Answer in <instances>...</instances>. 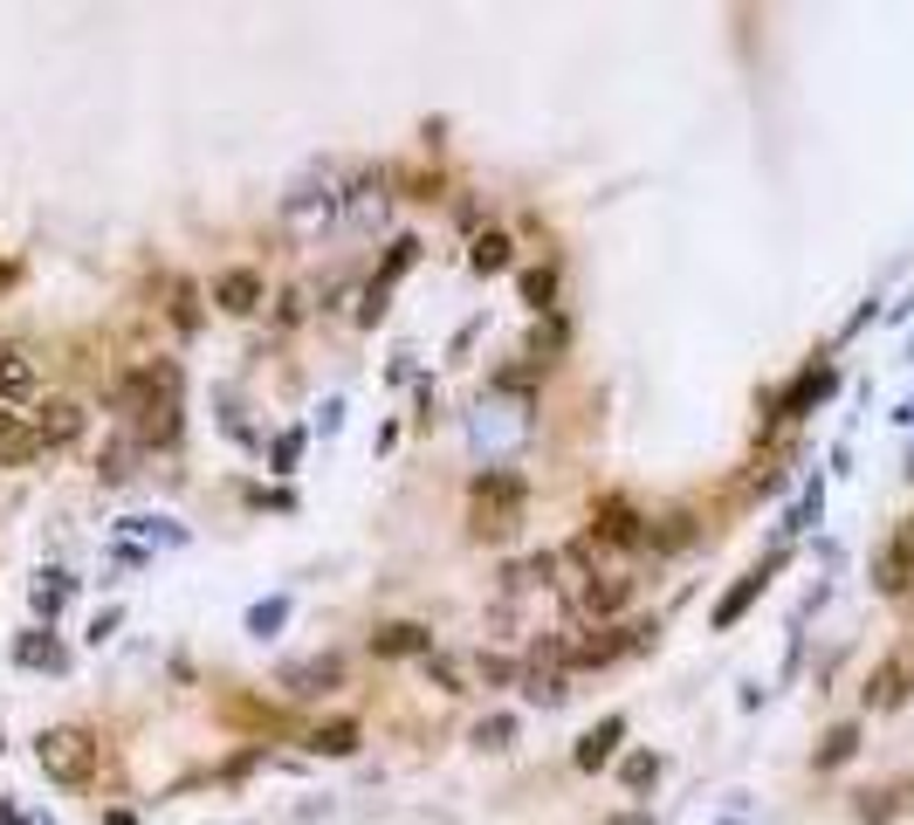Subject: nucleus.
I'll return each mask as SVG.
<instances>
[{
  "instance_id": "32",
  "label": "nucleus",
  "mask_w": 914,
  "mask_h": 825,
  "mask_svg": "<svg viewBox=\"0 0 914 825\" xmlns=\"http://www.w3.org/2000/svg\"><path fill=\"white\" fill-rule=\"evenodd\" d=\"M427 681H433L440 694H467V688H461V667H454V660H440V654L427 660Z\"/></svg>"
},
{
  "instance_id": "16",
  "label": "nucleus",
  "mask_w": 914,
  "mask_h": 825,
  "mask_svg": "<svg viewBox=\"0 0 914 825\" xmlns=\"http://www.w3.org/2000/svg\"><path fill=\"white\" fill-rule=\"evenodd\" d=\"M832 385H839V372H832V365H812V372H804V378L791 385V393H783V406H777V412H791V420H798V412H804V406H819V399L832 393Z\"/></svg>"
},
{
  "instance_id": "34",
  "label": "nucleus",
  "mask_w": 914,
  "mask_h": 825,
  "mask_svg": "<svg viewBox=\"0 0 914 825\" xmlns=\"http://www.w3.org/2000/svg\"><path fill=\"white\" fill-rule=\"evenodd\" d=\"M612 825H653V818H640V812H625V818H612Z\"/></svg>"
},
{
  "instance_id": "26",
  "label": "nucleus",
  "mask_w": 914,
  "mask_h": 825,
  "mask_svg": "<svg viewBox=\"0 0 914 825\" xmlns=\"http://www.w3.org/2000/svg\"><path fill=\"white\" fill-rule=\"evenodd\" d=\"M688 536H695V516H688V509H674V516H667V530H653L646 544H653V551H681Z\"/></svg>"
},
{
  "instance_id": "1",
  "label": "nucleus",
  "mask_w": 914,
  "mask_h": 825,
  "mask_svg": "<svg viewBox=\"0 0 914 825\" xmlns=\"http://www.w3.org/2000/svg\"><path fill=\"white\" fill-rule=\"evenodd\" d=\"M35 764L48 784H90L97 764H103V743L97 730H83V722H56V730L35 736Z\"/></svg>"
},
{
  "instance_id": "5",
  "label": "nucleus",
  "mask_w": 914,
  "mask_h": 825,
  "mask_svg": "<svg viewBox=\"0 0 914 825\" xmlns=\"http://www.w3.org/2000/svg\"><path fill=\"white\" fill-rule=\"evenodd\" d=\"M873 585L887 591V599H901V591L914 585V516L894 530V544H887V551L873 557Z\"/></svg>"
},
{
  "instance_id": "10",
  "label": "nucleus",
  "mask_w": 914,
  "mask_h": 825,
  "mask_svg": "<svg viewBox=\"0 0 914 825\" xmlns=\"http://www.w3.org/2000/svg\"><path fill=\"white\" fill-rule=\"evenodd\" d=\"M214 303L227 309V317H255L261 309V275L255 269H221L214 275Z\"/></svg>"
},
{
  "instance_id": "18",
  "label": "nucleus",
  "mask_w": 914,
  "mask_h": 825,
  "mask_svg": "<svg viewBox=\"0 0 914 825\" xmlns=\"http://www.w3.org/2000/svg\"><path fill=\"white\" fill-rule=\"evenodd\" d=\"M467 262H475L482 275H503V269L516 262V241H509V235H495V227H488V235H475V248H467Z\"/></svg>"
},
{
  "instance_id": "25",
  "label": "nucleus",
  "mask_w": 914,
  "mask_h": 825,
  "mask_svg": "<svg viewBox=\"0 0 914 825\" xmlns=\"http://www.w3.org/2000/svg\"><path fill=\"white\" fill-rule=\"evenodd\" d=\"M653 778H661V757H646V750H633V757L619 764V784H625V791H646Z\"/></svg>"
},
{
  "instance_id": "6",
  "label": "nucleus",
  "mask_w": 914,
  "mask_h": 825,
  "mask_svg": "<svg viewBox=\"0 0 914 825\" xmlns=\"http://www.w3.org/2000/svg\"><path fill=\"white\" fill-rule=\"evenodd\" d=\"M372 654L379 660H433V626H420V619H392V626L372 633Z\"/></svg>"
},
{
  "instance_id": "33",
  "label": "nucleus",
  "mask_w": 914,
  "mask_h": 825,
  "mask_svg": "<svg viewBox=\"0 0 914 825\" xmlns=\"http://www.w3.org/2000/svg\"><path fill=\"white\" fill-rule=\"evenodd\" d=\"M475 667H482V681H516V660H495V654H482Z\"/></svg>"
},
{
  "instance_id": "21",
  "label": "nucleus",
  "mask_w": 914,
  "mask_h": 825,
  "mask_svg": "<svg viewBox=\"0 0 914 825\" xmlns=\"http://www.w3.org/2000/svg\"><path fill=\"white\" fill-rule=\"evenodd\" d=\"M853 750H859V722H839V730H825V743L812 750V764H819V770H839Z\"/></svg>"
},
{
  "instance_id": "29",
  "label": "nucleus",
  "mask_w": 914,
  "mask_h": 825,
  "mask_svg": "<svg viewBox=\"0 0 914 825\" xmlns=\"http://www.w3.org/2000/svg\"><path fill=\"white\" fill-rule=\"evenodd\" d=\"M413 255H420V241H413V235H406V241H392V255H385V269H379L372 282H379V290H392V275H406V269H413Z\"/></svg>"
},
{
  "instance_id": "23",
  "label": "nucleus",
  "mask_w": 914,
  "mask_h": 825,
  "mask_svg": "<svg viewBox=\"0 0 914 825\" xmlns=\"http://www.w3.org/2000/svg\"><path fill=\"white\" fill-rule=\"evenodd\" d=\"M516 290H522V303H530V309H551L557 303V269L551 262H543V269H522Z\"/></svg>"
},
{
  "instance_id": "7",
  "label": "nucleus",
  "mask_w": 914,
  "mask_h": 825,
  "mask_svg": "<svg viewBox=\"0 0 914 825\" xmlns=\"http://www.w3.org/2000/svg\"><path fill=\"white\" fill-rule=\"evenodd\" d=\"M35 441H42V454L76 448V441H83V406H76V399H48V406H35Z\"/></svg>"
},
{
  "instance_id": "24",
  "label": "nucleus",
  "mask_w": 914,
  "mask_h": 825,
  "mask_svg": "<svg viewBox=\"0 0 914 825\" xmlns=\"http://www.w3.org/2000/svg\"><path fill=\"white\" fill-rule=\"evenodd\" d=\"M14 660H21V667H63V647H56V640H42V633H21Z\"/></svg>"
},
{
  "instance_id": "12",
  "label": "nucleus",
  "mask_w": 914,
  "mask_h": 825,
  "mask_svg": "<svg viewBox=\"0 0 914 825\" xmlns=\"http://www.w3.org/2000/svg\"><path fill=\"white\" fill-rule=\"evenodd\" d=\"M619 736H625V715H606L598 730H585V736H578L571 764H578V770H606V764H612V750H619Z\"/></svg>"
},
{
  "instance_id": "27",
  "label": "nucleus",
  "mask_w": 914,
  "mask_h": 825,
  "mask_svg": "<svg viewBox=\"0 0 914 825\" xmlns=\"http://www.w3.org/2000/svg\"><path fill=\"white\" fill-rule=\"evenodd\" d=\"M131 454H138V441H111V448L97 454V475H103V482H124V475H131Z\"/></svg>"
},
{
  "instance_id": "11",
  "label": "nucleus",
  "mask_w": 914,
  "mask_h": 825,
  "mask_svg": "<svg viewBox=\"0 0 914 825\" xmlns=\"http://www.w3.org/2000/svg\"><path fill=\"white\" fill-rule=\"evenodd\" d=\"M633 591H640L633 578H598V572H591V578L578 585V606H585L591 619H612V612H625V606H633Z\"/></svg>"
},
{
  "instance_id": "17",
  "label": "nucleus",
  "mask_w": 914,
  "mask_h": 825,
  "mask_svg": "<svg viewBox=\"0 0 914 825\" xmlns=\"http://www.w3.org/2000/svg\"><path fill=\"white\" fill-rule=\"evenodd\" d=\"M303 743H309V757H351L358 750V722H317Z\"/></svg>"
},
{
  "instance_id": "22",
  "label": "nucleus",
  "mask_w": 914,
  "mask_h": 825,
  "mask_svg": "<svg viewBox=\"0 0 914 825\" xmlns=\"http://www.w3.org/2000/svg\"><path fill=\"white\" fill-rule=\"evenodd\" d=\"M166 317H172V330H179V338H193V330H200V290H193L187 275L172 282V309H166Z\"/></svg>"
},
{
  "instance_id": "2",
  "label": "nucleus",
  "mask_w": 914,
  "mask_h": 825,
  "mask_svg": "<svg viewBox=\"0 0 914 825\" xmlns=\"http://www.w3.org/2000/svg\"><path fill=\"white\" fill-rule=\"evenodd\" d=\"M661 633V619H633V626H591L578 640H564V667H612L619 654L646 647V640Z\"/></svg>"
},
{
  "instance_id": "30",
  "label": "nucleus",
  "mask_w": 914,
  "mask_h": 825,
  "mask_svg": "<svg viewBox=\"0 0 914 825\" xmlns=\"http://www.w3.org/2000/svg\"><path fill=\"white\" fill-rule=\"evenodd\" d=\"M282 619H290V599H269V606H255V612H248V633L269 640V633L282 626Z\"/></svg>"
},
{
  "instance_id": "4",
  "label": "nucleus",
  "mask_w": 914,
  "mask_h": 825,
  "mask_svg": "<svg viewBox=\"0 0 914 825\" xmlns=\"http://www.w3.org/2000/svg\"><path fill=\"white\" fill-rule=\"evenodd\" d=\"M345 688V660L337 654H309V660H290L282 667V694H296V702H317V694Z\"/></svg>"
},
{
  "instance_id": "28",
  "label": "nucleus",
  "mask_w": 914,
  "mask_h": 825,
  "mask_svg": "<svg viewBox=\"0 0 914 825\" xmlns=\"http://www.w3.org/2000/svg\"><path fill=\"white\" fill-rule=\"evenodd\" d=\"M509 736H516V715H482L475 722V743H482V750H509Z\"/></svg>"
},
{
  "instance_id": "20",
  "label": "nucleus",
  "mask_w": 914,
  "mask_h": 825,
  "mask_svg": "<svg viewBox=\"0 0 914 825\" xmlns=\"http://www.w3.org/2000/svg\"><path fill=\"white\" fill-rule=\"evenodd\" d=\"M907 798H914V784H894V791H867V798H859V825H887V818H894L901 805H907Z\"/></svg>"
},
{
  "instance_id": "15",
  "label": "nucleus",
  "mask_w": 914,
  "mask_h": 825,
  "mask_svg": "<svg viewBox=\"0 0 914 825\" xmlns=\"http://www.w3.org/2000/svg\"><path fill=\"white\" fill-rule=\"evenodd\" d=\"M138 448H172L179 441V399H159V406H145L138 412V433H131Z\"/></svg>"
},
{
  "instance_id": "8",
  "label": "nucleus",
  "mask_w": 914,
  "mask_h": 825,
  "mask_svg": "<svg viewBox=\"0 0 914 825\" xmlns=\"http://www.w3.org/2000/svg\"><path fill=\"white\" fill-rule=\"evenodd\" d=\"M777 564H783V551H777V557H764V564H756V572H743L736 585H729V599L715 606V633H729V626H736V619H743V612H749L756 599H764V585L777 578Z\"/></svg>"
},
{
  "instance_id": "9",
  "label": "nucleus",
  "mask_w": 914,
  "mask_h": 825,
  "mask_svg": "<svg viewBox=\"0 0 914 825\" xmlns=\"http://www.w3.org/2000/svg\"><path fill=\"white\" fill-rule=\"evenodd\" d=\"M914 694V654H887L867 681V709H901Z\"/></svg>"
},
{
  "instance_id": "3",
  "label": "nucleus",
  "mask_w": 914,
  "mask_h": 825,
  "mask_svg": "<svg viewBox=\"0 0 914 825\" xmlns=\"http://www.w3.org/2000/svg\"><path fill=\"white\" fill-rule=\"evenodd\" d=\"M646 536H653V523L625 496H606V502L591 509V544H606V551H646Z\"/></svg>"
},
{
  "instance_id": "13",
  "label": "nucleus",
  "mask_w": 914,
  "mask_h": 825,
  "mask_svg": "<svg viewBox=\"0 0 914 825\" xmlns=\"http://www.w3.org/2000/svg\"><path fill=\"white\" fill-rule=\"evenodd\" d=\"M42 454V441H35V427L21 420L14 406H0V461H8V468H29V461Z\"/></svg>"
},
{
  "instance_id": "31",
  "label": "nucleus",
  "mask_w": 914,
  "mask_h": 825,
  "mask_svg": "<svg viewBox=\"0 0 914 825\" xmlns=\"http://www.w3.org/2000/svg\"><path fill=\"white\" fill-rule=\"evenodd\" d=\"M551 578H557V557L551 551H537L530 564H516V585H551Z\"/></svg>"
},
{
  "instance_id": "19",
  "label": "nucleus",
  "mask_w": 914,
  "mask_h": 825,
  "mask_svg": "<svg viewBox=\"0 0 914 825\" xmlns=\"http://www.w3.org/2000/svg\"><path fill=\"white\" fill-rule=\"evenodd\" d=\"M516 523H522V509H509V502H475V536H482V544L516 536Z\"/></svg>"
},
{
  "instance_id": "14",
  "label": "nucleus",
  "mask_w": 914,
  "mask_h": 825,
  "mask_svg": "<svg viewBox=\"0 0 914 825\" xmlns=\"http://www.w3.org/2000/svg\"><path fill=\"white\" fill-rule=\"evenodd\" d=\"M21 399H35V358L29 351H0V406H21Z\"/></svg>"
}]
</instances>
